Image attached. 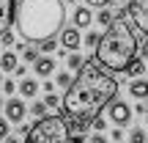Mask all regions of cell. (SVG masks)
<instances>
[{"mask_svg":"<svg viewBox=\"0 0 148 143\" xmlns=\"http://www.w3.org/2000/svg\"><path fill=\"white\" fill-rule=\"evenodd\" d=\"M88 143H110V138L101 135V132H96V135H90V138H88Z\"/></svg>","mask_w":148,"mask_h":143,"instance_id":"f1b7e54d","label":"cell"},{"mask_svg":"<svg viewBox=\"0 0 148 143\" xmlns=\"http://www.w3.org/2000/svg\"><path fill=\"white\" fill-rule=\"evenodd\" d=\"M27 132H30V127H27V124H25V121H22V124H19V135H22V138H25V135H27Z\"/></svg>","mask_w":148,"mask_h":143,"instance_id":"836d02e7","label":"cell"},{"mask_svg":"<svg viewBox=\"0 0 148 143\" xmlns=\"http://www.w3.org/2000/svg\"><path fill=\"white\" fill-rule=\"evenodd\" d=\"M33 72H36L38 77H49V74L55 72V61L49 58V55H38V61L33 64Z\"/></svg>","mask_w":148,"mask_h":143,"instance_id":"4fadbf2b","label":"cell"},{"mask_svg":"<svg viewBox=\"0 0 148 143\" xmlns=\"http://www.w3.org/2000/svg\"><path fill=\"white\" fill-rule=\"evenodd\" d=\"M47 110H49V107L44 105V99H41V102H33V105H30V113H33L36 118H44V116H47Z\"/></svg>","mask_w":148,"mask_h":143,"instance_id":"cb8c5ba5","label":"cell"},{"mask_svg":"<svg viewBox=\"0 0 148 143\" xmlns=\"http://www.w3.org/2000/svg\"><path fill=\"white\" fill-rule=\"evenodd\" d=\"M8 135H11V121L8 118H0V140L8 138Z\"/></svg>","mask_w":148,"mask_h":143,"instance_id":"484cf974","label":"cell"},{"mask_svg":"<svg viewBox=\"0 0 148 143\" xmlns=\"http://www.w3.org/2000/svg\"><path fill=\"white\" fill-rule=\"evenodd\" d=\"M74 83V77H71V72H58V77H55V85H58V88H69V85Z\"/></svg>","mask_w":148,"mask_h":143,"instance_id":"7402d4cb","label":"cell"},{"mask_svg":"<svg viewBox=\"0 0 148 143\" xmlns=\"http://www.w3.org/2000/svg\"><path fill=\"white\" fill-rule=\"evenodd\" d=\"M38 91H41V88H38V83L33 77H22L19 85H16V94H22V99H33Z\"/></svg>","mask_w":148,"mask_h":143,"instance_id":"8fae6325","label":"cell"},{"mask_svg":"<svg viewBox=\"0 0 148 143\" xmlns=\"http://www.w3.org/2000/svg\"><path fill=\"white\" fill-rule=\"evenodd\" d=\"M90 22H93L90 6H79V8H74V25H77V28H90Z\"/></svg>","mask_w":148,"mask_h":143,"instance_id":"5bb4252c","label":"cell"},{"mask_svg":"<svg viewBox=\"0 0 148 143\" xmlns=\"http://www.w3.org/2000/svg\"><path fill=\"white\" fill-rule=\"evenodd\" d=\"M99 33H93V30H88V36H85L82 39V44H85V47H88V50H96V44H99Z\"/></svg>","mask_w":148,"mask_h":143,"instance_id":"d4e9b609","label":"cell"},{"mask_svg":"<svg viewBox=\"0 0 148 143\" xmlns=\"http://www.w3.org/2000/svg\"><path fill=\"white\" fill-rule=\"evenodd\" d=\"M118 3H123V6H126V3H129V0H118Z\"/></svg>","mask_w":148,"mask_h":143,"instance_id":"74e56055","label":"cell"},{"mask_svg":"<svg viewBox=\"0 0 148 143\" xmlns=\"http://www.w3.org/2000/svg\"><path fill=\"white\" fill-rule=\"evenodd\" d=\"M126 88H129V96H132L134 102L137 99H148V80L145 77H132Z\"/></svg>","mask_w":148,"mask_h":143,"instance_id":"30bf717a","label":"cell"},{"mask_svg":"<svg viewBox=\"0 0 148 143\" xmlns=\"http://www.w3.org/2000/svg\"><path fill=\"white\" fill-rule=\"evenodd\" d=\"M137 55H140V30L129 14H118L101 33L93 50V58L112 74H121Z\"/></svg>","mask_w":148,"mask_h":143,"instance_id":"7a4b0ae2","label":"cell"},{"mask_svg":"<svg viewBox=\"0 0 148 143\" xmlns=\"http://www.w3.org/2000/svg\"><path fill=\"white\" fill-rule=\"evenodd\" d=\"M66 143H88V140H85V138H82L79 132H71V135H69V140H66Z\"/></svg>","mask_w":148,"mask_h":143,"instance_id":"4dcf8cb0","label":"cell"},{"mask_svg":"<svg viewBox=\"0 0 148 143\" xmlns=\"http://www.w3.org/2000/svg\"><path fill=\"white\" fill-rule=\"evenodd\" d=\"M14 47L22 53V61H25V64H36L38 55H41V53H38V47H25V44H14Z\"/></svg>","mask_w":148,"mask_h":143,"instance_id":"9a60e30c","label":"cell"},{"mask_svg":"<svg viewBox=\"0 0 148 143\" xmlns=\"http://www.w3.org/2000/svg\"><path fill=\"white\" fill-rule=\"evenodd\" d=\"M140 58H145V61H148V39L140 44Z\"/></svg>","mask_w":148,"mask_h":143,"instance_id":"d6a6232c","label":"cell"},{"mask_svg":"<svg viewBox=\"0 0 148 143\" xmlns=\"http://www.w3.org/2000/svg\"><path fill=\"white\" fill-rule=\"evenodd\" d=\"M145 124H148V113H145Z\"/></svg>","mask_w":148,"mask_h":143,"instance_id":"ab89813d","label":"cell"},{"mask_svg":"<svg viewBox=\"0 0 148 143\" xmlns=\"http://www.w3.org/2000/svg\"><path fill=\"white\" fill-rule=\"evenodd\" d=\"M145 74H148V66H145Z\"/></svg>","mask_w":148,"mask_h":143,"instance_id":"60d3db41","label":"cell"},{"mask_svg":"<svg viewBox=\"0 0 148 143\" xmlns=\"http://www.w3.org/2000/svg\"><path fill=\"white\" fill-rule=\"evenodd\" d=\"M129 143H148V129L145 127H134L129 132Z\"/></svg>","mask_w":148,"mask_h":143,"instance_id":"ac0fdd59","label":"cell"},{"mask_svg":"<svg viewBox=\"0 0 148 143\" xmlns=\"http://www.w3.org/2000/svg\"><path fill=\"white\" fill-rule=\"evenodd\" d=\"M16 85H19V83H14V80H3V94H5V96L16 94Z\"/></svg>","mask_w":148,"mask_h":143,"instance_id":"4316f807","label":"cell"},{"mask_svg":"<svg viewBox=\"0 0 148 143\" xmlns=\"http://www.w3.org/2000/svg\"><path fill=\"white\" fill-rule=\"evenodd\" d=\"M63 22H66L63 0H16L14 28L30 44L58 36Z\"/></svg>","mask_w":148,"mask_h":143,"instance_id":"3957f363","label":"cell"},{"mask_svg":"<svg viewBox=\"0 0 148 143\" xmlns=\"http://www.w3.org/2000/svg\"><path fill=\"white\" fill-rule=\"evenodd\" d=\"M25 113H27L25 99H14V96H11V99L5 102V118H8L11 124H22L25 121Z\"/></svg>","mask_w":148,"mask_h":143,"instance_id":"ba28073f","label":"cell"},{"mask_svg":"<svg viewBox=\"0 0 148 143\" xmlns=\"http://www.w3.org/2000/svg\"><path fill=\"white\" fill-rule=\"evenodd\" d=\"M0 85H3V72H0Z\"/></svg>","mask_w":148,"mask_h":143,"instance_id":"f35d334b","label":"cell"},{"mask_svg":"<svg viewBox=\"0 0 148 143\" xmlns=\"http://www.w3.org/2000/svg\"><path fill=\"white\" fill-rule=\"evenodd\" d=\"M112 19H115V17H112V11H110V8H107V6H104V8H101V11H99V14H96V22H99V25H104V28H107V25H110V22H112Z\"/></svg>","mask_w":148,"mask_h":143,"instance_id":"603a6c76","label":"cell"},{"mask_svg":"<svg viewBox=\"0 0 148 143\" xmlns=\"http://www.w3.org/2000/svg\"><path fill=\"white\" fill-rule=\"evenodd\" d=\"M126 74H129V77H143V74H145V58L137 55V58L126 66Z\"/></svg>","mask_w":148,"mask_h":143,"instance_id":"2e32d148","label":"cell"},{"mask_svg":"<svg viewBox=\"0 0 148 143\" xmlns=\"http://www.w3.org/2000/svg\"><path fill=\"white\" fill-rule=\"evenodd\" d=\"M14 11H16V0H0V36L14 25Z\"/></svg>","mask_w":148,"mask_h":143,"instance_id":"9c48e42d","label":"cell"},{"mask_svg":"<svg viewBox=\"0 0 148 143\" xmlns=\"http://www.w3.org/2000/svg\"><path fill=\"white\" fill-rule=\"evenodd\" d=\"M112 140H115V143L123 140V127H112Z\"/></svg>","mask_w":148,"mask_h":143,"instance_id":"f546056e","label":"cell"},{"mask_svg":"<svg viewBox=\"0 0 148 143\" xmlns=\"http://www.w3.org/2000/svg\"><path fill=\"white\" fill-rule=\"evenodd\" d=\"M66 140H69L66 116H44L38 118L36 127H30L22 143H66Z\"/></svg>","mask_w":148,"mask_h":143,"instance_id":"277c9868","label":"cell"},{"mask_svg":"<svg viewBox=\"0 0 148 143\" xmlns=\"http://www.w3.org/2000/svg\"><path fill=\"white\" fill-rule=\"evenodd\" d=\"M104 113H107V118H110V124H112V127H126V124L132 121V116H134V110L129 107V102L118 99V96L107 102Z\"/></svg>","mask_w":148,"mask_h":143,"instance_id":"5b68a950","label":"cell"},{"mask_svg":"<svg viewBox=\"0 0 148 143\" xmlns=\"http://www.w3.org/2000/svg\"><path fill=\"white\" fill-rule=\"evenodd\" d=\"M66 64H69V69L79 72V69H82V64H85V61H82V55H77V50H71V53L66 55Z\"/></svg>","mask_w":148,"mask_h":143,"instance_id":"ffe728a7","label":"cell"},{"mask_svg":"<svg viewBox=\"0 0 148 143\" xmlns=\"http://www.w3.org/2000/svg\"><path fill=\"white\" fill-rule=\"evenodd\" d=\"M58 41H60V47L63 50H79V44H82V36H79V28L74 25V28H60V33H58Z\"/></svg>","mask_w":148,"mask_h":143,"instance_id":"52a82bcc","label":"cell"},{"mask_svg":"<svg viewBox=\"0 0 148 143\" xmlns=\"http://www.w3.org/2000/svg\"><path fill=\"white\" fill-rule=\"evenodd\" d=\"M85 3H88V6H93V8H104L110 0H85Z\"/></svg>","mask_w":148,"mask_h":143,"instance_id":"1f68e13d","label":"cell"},{"mask_svg":"<svg viewBox=\"0 0 148 143\" xmlns=\"http://www.w3.org/2000/svg\"><path fill=\"white\" fill-rule=\"evenodd\" d=\"M44 105H47L49 110H60V105H63V96H58L55 91H49V94H44Z\"/></svg>","mask_w":148,"mask_h":143,"instance_id":"e0dca14e","label":"cell"},{"mask_svg":"<svg viewBox=\"0 0 148 143\" xmlns=\"http://www.w3.org/2000/svg\"><path fill=\"white\" fill-rule=\"evenodd\" d=\"M58 47H60V41H55V36H52V39H44V41H38V53H41V55L55 53Z\"/></svg>","mask_w":148,"mask_h":143,"instance_id":"d6986e66","label":"cell"},{"mask_svg":"<svg viewBox=\"0 0 148 143\" xmlns=\"http://www.w3.org/2000/svg\"><path fill=\"white\" fill-rule=\"evenodd\" d=\"M14 74H16V77H25V66L19 64V66H16V69H14Z\"/></svg>","mask_w":148,"mask_h":143,"instance_id":"e575fe53","label":"cell"},{"mask_svg":"<svg viewBox=\"0 0 148 143\" xmlns=\"http://www.w3.org/2000/svg\"><path fill=\"white\" fill-rule=\"evenodd\" d=\"M118 80L112 72H107L99 61H85L82 69L77 72L74 83L63 91V110L66 118H82L90 121L107 107V102L115 99L118 94Z\"/></svg>","mask_w":148,"mask_h":143,"instance_id":"6da1fadb","label":"cell"},{"mask_svg":"<svg viewBox=\"0 0 148 143\" xmlns=\"http://www.w3.org/2000/svg\"><path fill=\"white\" fill-rule=\"evenodd\" d=\"M107 124H110L107 116H93V118H90V129H93V132H104Z\"/></svg>","mask_w":148,"mask_h":143,"instance_id":"44dd1931","label":"cell"},{"mask_svg":"<svg viewBox=\"0 0 148 143\" xmlns=\"http://www.w3.org/2000/svg\"><path fill=\"white\" fill-rule=\"evenodd\" d=\"M0 41H3V47H14V33H11V28L0 36Z\"/></svg>","mask_w":148,"mask_h":143,"instance_id":"83f0119b","label":"cell"},{"mask_svg":"<svg viewBox=\"0 0 148 143\" xmlns=\"http://www.w3.org/2000/svg\"><path fill=\"white\" fill-rule=\"evenodd\" d=\"M3 105H5V102H3V96H0V110H3Z\"/></svg>","mask_w":148,"mask_h":143,"instance_id":"8d00e7d4","label":"cell"},{"mask_svg":"<svg viewBox=\"0 0 148 143\" xmlns=\"http://www.w3.org/2000/svg\"><path fill=\"white\" fill-rule=\"evenodd\" d=\"M126 14L132 17L137 30L148 36V0H129L126 3Z\"/></svg>","mask_w":148,"mask_h":143,"instance_id":"8992f818","label":"cell"},{"mask_svg":"<svg viewBox=\"0 0 148 143\" xmlns=\"http://www.w3.org/2000/svg\"><path fill=\"white\" fill-rule=\"evenodd\" d=\"M3 143H22L19 138H14V135H8V138H3Z\"/></svg>","mask_w":148,"mask_h":143,"instance_id":"d590c367","label":"cell"},{"mask_svg":"<svg viewBox=\"0 0 148 143\" xmlns=\"http://www.w3.org/2000/svg\"><path fill=\"white\" fill-rule=\"evenodd\" d=\"M19 66V55L14 53V50H5V53H0V69L5 74H14V69Z\"/></svg>","mask_w":148,"mask_h":143,"instance_id":"7c38bea8","label":"cell"}]
</instances>
